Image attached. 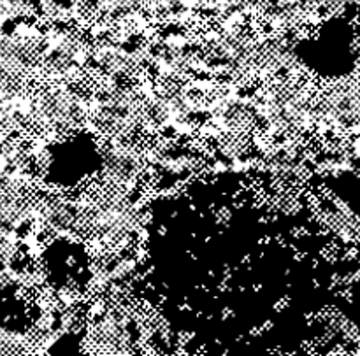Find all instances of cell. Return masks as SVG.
Masks as SVG:
<instances>
[{
  "label": "cell",
  "mask_w": 360,
  "mask_h": 356,
  "mask_svg": "<svg viewBox=\"0 0 360 356\" xmlns=\"http://www.w3.org/2000/svg\"><path fill=\"white\" fill-rule=\"evenodd\" d=\"M30 97L32 128L48 143L86 128L90 84L34 83Z\"/></svg>",
  "instance_id": "obj_1"
},
{
  "label": "cell",
  "mask_w": 360,
  "mask_h": 356,
  "mask_svg": "<svg viewBox=\"0 0 360 356\" xmlns=\"http://www.w3.org/2000/svg\"><path fill=\"white\" fill-rule=\"evenodd\" d=\"M313 136L345 139L360 132V79L338 77L319 84Z\"/></svg>",
  "instance_id": "obj_2"
},
{
  "label": "cell",
  "mask_w": 360,
  "mask_h": 356,
  "mask_svg": "<svg viewBox=\"0 0 360 356\" xmlns=\"http://www.w3.org/2000/svg\"><path fill=\"white\" fill-rule=\"evenodd\" d=\"M144 144L143 140L102 143L95 185L123 195H144V190L150 188V167Z\"/></svg>",
  "instance_id": "obj_3"
}]
</instances>
